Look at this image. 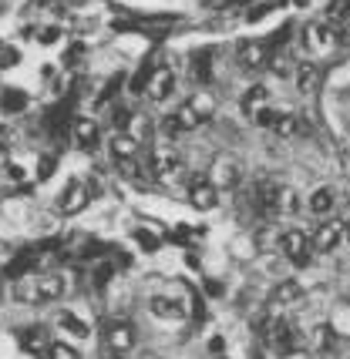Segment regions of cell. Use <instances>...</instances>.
Returning a JSON list of instances; mask_svg holds the SVG:
<instances>
[{
	"instance_id": "obj_3",
	"label": "cell",
	"mask_w": 350,
	"mask_h": 359,
	"mask_svg": "<svg viewBox=\"0 0 350 359\" xmlns=\"http://www.w3.org/2000/svg\"><path fill=\"white\" fill-rule=\"evenodd\" d=\"M17 343H20V349H24L27 356H37V359H48L51 346H54L44 326H27V329H20Z\"/></svg>"
},
{
	"instance_id": "obj_21",
	"label": "cell",
	"mask_w": 350,
	"mask_h": 359,
	"mask_svg": "<svg viewBox=\"0 0 350 359\" xmlns=\"http://www.w3.org/2000/svg\"><path fill=\"white\" fill-rule=\"evenodd\" d=\"M122 131H125L128 138H135L138 144H142V141L152 135V121H148L145 114H128V121H125V128H122Z\"/></svg>"
},
{
	"instance_id": "obj_24",
	"label": "cell",
	"mask_w": 350,
	"mask_h": 359,
	"mask_svg": "<svg viewBox=\"0 0 350 359\" xmlns=\"http://www.w3.org/2000/svg\"><path fill=\"white\" fill-rule=\"evenodd\" d=\"M297 191L290 185H280V191H276V215H293L297 212Z\"/></svg>"
},
{
	"instance_id": "obj_32",
	"label": "cell",
	"mask_w": 350,
	"mask_h": 359,
	"mask_svg": "<svg viewBox=\"0 0 350 359\" xmlns=\"http://www.w3.org/2000/svg\"><path fill=\"white\" fill-rule=\"evenodd\" d=\"M270 67L276 71V74H287V71H290V54H287V50H276V54H270Z\"/></svg>"
},
{
	"instance_id": "obj_7",
	"label": "cell",
	"mask_w": 350,
	"mask_h": 359,
	"mask_svg": "<svg viewBox=\"0 0 350 359\" xmlns=\"http://www.w3.org/2000/svg\"><path fill=\"white\" fill-rule=\"evenodd\" d=\"M175 91V74H172V67H165V64H159L155 67V74H152V81H148V97L155 101V104H162V101H169Z\"/></svg>"
},
{
	"instance_id": "obj_11",
	"label": "cell",
	"mask_w": 350,
	"mask_h": 359,
	"mask_svg": "<svg viewBox=\"0 0 350 359\" xmlns=\"http://www.w3.org/2000/svg\"><path fill=\"white\" fill-rule=\"evenodd\" d=\"M340 238H344V225L340 222H323V225H317L310 245H313V252H334L340 245Z\"/></svg>"
},
{
	"instance_id": "obj_4",
	"label": "cell",
	"mask_w": 350,
	"mask_h": 359,
	"mask_svg": "<svg viewBox=\"0 0 350 359\" xmlns=\"http://www.w3.org/2000/svg\"><path fill=\"white\" fill-rule=\"evenodd\" d=\"M88 202H91L88 185H84V182H71V185L61 191V198H58V212H61V215H78V212L88 208Z\"/></svg>"
},
{
	"instance_id": "obj_33",
	"label": "cell",
	"mask_w": 350,
	"mask_h": 359,
	"mask_svg": "<svg viewBox=\"0 0 350 359\" xmlns=\"http://www.w3.org/2000/svg\"><path fill=\"white\" fill-rule=\"evenodd\" d=\"M259 128H276V121H280V111H273V108H263L259 114L253 118Z\"/></svg>"
},
{
	"instance_id": "obj_25",
	"label": "cell",
	"mask_w": 350,
	"mask_h": 359,
	"mask_svg": "<svg viewBox=\"0 0 350 359\" xmlns=\"http://www.w3.org/2000/svg\"><path fill=\"white\" fill-rule=\"evenodd\" d=\"M330 346H334V329L330 326H317L310 332V349L313 353H327Z\"/></svg>"
},
{
	"instance_id": "obj_6",
	"label": "cell",
	"mask_w": 350,
	"mask_h": 359,
	"mask_svg": "<svg viewBox=\"0 0 350 359\" xmlns=\"http://www.w3.org/2000/svg\"><path fill=\"white\" fill-rule=\"evenodd\" d=\"M105 346L112 349L115 356H125L128 349L135 346V329H131V323H108V326H105Z\"/></svg>"
},
{
	"instance_id": "obj_29",
	"label": "cell",
	"mask_w": 350,
	"mask_h": 359,
	"mask_svg": "<svg viewBox=\"0 0 350 359\" xmlns=\"http://www.w3.org/2000/svg\"><path fill=\"white\" fill-rule=\"evenodd\" d=\"M135 242H138L142 252H159V245H162V238L155 232H148V229H135Z\"/></svg>"
},
{
	"instance_id": "obj_40",
	"label": "cell",
	"mask_w": 350,
	"mask_h": 359,
	"mask_svg": "<svg viewBox=\"0 0 350 359\" xmlns=\"http://www.w3.org/2000/svg\"><path fill=\"white\" fill-rule=\"evenodd\" d=\"M209 349H212V353H216V356H219V353H223V349H226L223 336H212V339H209Z\"/></svg>"
},
{
	"instance_id": "obj_36",
	"label": "cell",
	"mask_w": 350,
	"mask_h": 359,
	"mask_svg": "<svg viewBox=\"0 0 350 359\" xmlns=\"http://www.w3.org/2000/svg\"><path fill=\"white\" fill-rule=\"evenodd\" d=\"M54 165H58V158L44 155L41 161H37V178H41V182H44V178H51V175H54Z\"/></svg>"
},
{
	"instance_id": "obj_5",
	"label": "cell",
	"mask_w": 350,
	"mask_h": 359,
	"mask_svg": "<svg viewBox=\"0 0 350 359\" xmlns=\"http://www.w3.org/2000/svg\"><path fill=\"white\" fill-rule=\"evenodd\" d=\"M236 61L246 67V71H259L270 64V44L266 41H242L236 50Z\"/></svg>"
},
{
	"instance_id": "obj_44",
	"label": "cell",
	"mask_w": 350,
	"mask_h": 359,
	"mask_svg": "<svg viewBox=\"0 0 350 359\" xmlns=\"http://www.w3.org/2000/svg\"><path fill=\"white\" fill-rule=\"evenodd\" d=\"M347 242H350V225H347Z\"/></svg>"
},
{
	"instance_id": "obj_1",
	"label": "cell",
	"mask_w": 350,
	"mask_h": 359,
	"mask_svg": "<svg viewBox=\"0 0 350 359\" xmlns=\"http://www.w3.org/2000/svg\"><path fill=\"white\" fill-rule=\"evenodd\" d=\"M179 172H182V158H179V151H175V148L159 144V148L148 155V175H152V178L169 182V178H175Z\"/></svg>"
},
{
	"instance_id": "obj_20",
	"label": "cell",
	"mask_w": 350,
	"mask_h": 359,
	"mask_svg": "<svg viewBox=\"0 0 350 359\" xmlns=\"http://www.w3.org/2000/svg\"><path fill=\"white\" fill-rule=\"evenodd\" d=\"M317 84H320V67L313 61H303L297 67V91L310 94V91H317Z\"/></svg>"
},
{
	"instance_id": "obj_26",
	"label": "cell",
	"mask_w": 350,
	"mask_h": 359,
	"mask_svg": "<svg viewBox=\"0 0 350 359\" xmlns=\"http://www.w3.org/2000/svg\"><path fill=\"white\" fill-rule=\"evenodd\" d=\"M152 74H155V67H152V61H145L142 67L135 71V78L128 81L131 94H145V91H148V81H152Z\"/></svg>"
},
{
	"instance_id": "obj_38",
	"label": "cell",
	"mask_w": 350,
	"mask_h": 359,
	"mask_svg": "<svg viewBox=\"0 0 350 359\" xmlns=\"http://www.w3.org/2000/svg\"><path fill=\"white\" fill-rule=\"evenodd\" d=\"M58 37H61L58 27H41V34H37V41H41V44H54Z\"/></svg>"
},
{
	"instance_id": "obj_10",
	"label": "cell",
	"mask_w": 350,
	"mask_h": 359,
	"mask_svg": "<svg viewBox=\"0 0 350 359\" xmlns=\"http://www.w3.org/2000/svg\"><path fill=\"white\" fill-rule=\"evenodd\" d=\"M334 44H337V31L327 24V20H320V24H310V27H306V50L323 54V50H330Z\"/></svg>"
},
{
	"instance_id": "obj_35",
	"label": "cell",
	"mask_w": 350,
	"mask_h": 359,
	"mask_svg": "<svg viewBox=\"0 0 350 359\" xmlns=\"http://www.w3.org/2000/svg\"><path fill=\"white\" fill-rule=\"evenodd\" d=\"M162 135H165V138H179V135H182V128H179V118H175V114H165V118H162Z\"/></svg>"
},
{
	"instance_id": "obj_14",
	"label": "cell",
	"mask_w": 350,
	"mask_h": 359,
	"mask_svg": "<svg viewBox=\"0 0 350 359\" xmlns=\"http://www.w3.org/2000/svg\"><path fill=\"white\" fill-rule=\"evenodd\" d=\"M108 151H112V158L118 161V165H125V161H131V158L138 155V141L128 138L125 131H118L112 138V144H108Z\"/></svg>"
},
{
	"instance_id": "obj_23",
	"label": "cell",
	"mask_w": 350,
	"mask_h": 359,
	"mask_svg": "<svg viewBox=\"0 0 350 359\" xmlns=\"http://www.w3.org/2000/svg\"><path fill=\"white\" fill-rule=\"evenodd\" d=\"M58 326H61L64 332H71L74 339H88V336H91V329L84 326L78 316H71V313H61V316H58Z\"/></svg>"
},
{
	"instance_id": "obj_17",
	"label": "cell",
	"mask_w": 350,
	"mask_h": 359,
	"mask_svg": "<svg viewBox=\"0 0 350 359\" xmlns=\"http://www.w3.org/2000/svg\"><path fill=\"white\" fill-rule=\"evenodd\" d=\"M266 97H270V91H266L263 84H253L249 91L242 94V101H239V108H242V114H249V118H256L259 111L266 108Z\"/></svg>"
},
{
	"instance_id": "obj_13",
	"label": "cell",
	"mask_w": 350,
	"mask_h": 359,
	"mask_svg": "<svg viewBox=\"0 0 350 359\" xmlns=\"http://www.w3.org/2000/svg\"><path fill=\"white\" fill-rule=\"evenodd\" d=\"M71 138H74V144H81V148H95L98 144V121L95 118H74L71 121Z\"/></svg>"
},
{
	"instance_id": "obj_28",
	"label": "cell",
	"mask_w": 350,
	"mask_h": 359,
	"mask_svg": "<svg viewBox=\"0 0 350 359\" xmlns=\"http://www.w3.org/2000/svg\"><path fill=\"white\" fill-rule=\"evenodd\" d=\"M112 276H115V266L108 262V259H101V262L91 266V285H98V289H101V285H108Z\"/></svg>"
},
{
	"instance_id": "obj_22",
	"label": "cell",
	"mask_w": 350,
	"mask_h": 359,
	"mask_svg": "<svg viewBox=\"0 0 350 359\" xmlns=\"http://www.w3.org/2000/svg\"><path fill=\"white\" fill-rule=\"evenodd\" d=\"M27 108V91H20V88H7V91H0V111H7V114H17V111Z\"/></svg>"
},
{
	"instance_id": "obj_27",
	"label": "cell",
	"mask_w": 350,
	"mask_h": 359,
	"mask_svg": "<svg viewBox=\"0 0 350 359\" xmlns=\"http://www.w3.org/2000/svg\"><path fill=\"white\" fill-rule=\"evenodd\" d=\"M300 128H303V121L297 118V114H280V121H276V128H273V131H276L280 138H293Z\"/></svg>"
},
{
	"instance_id": "obj_30",
	"label": "cell",
	"mask_w": 350,
	"mask_h": 359,
	"mask_svg": "<svg viewBox=\"0 0 350 359\" xmlns=\"http://www.w3.org/2000/svg\"><path fill=\"white\" fill-rule=\"evenodd\" d=\"M350 17V4L347 0H330V7H327V24L334 27L337 20H347Z\"/></svg>"
},
{
	"instance_id": "obj_15",
	"label": "cell",
	"mask_w": 350,
	"mask_h": 359,
	"mask_svg": "<svg viewBox=\"0 0 350 359\" xmlns=\"http://www.w3.org/2000/svg\"><path fill=\"white\" fill-rule=\"evenodd\" d=\"M334 205H337V191L334 188H327V185L317 188V191L306 198V208H310L313 215H330V212H334Z\"/></svg>"
},
{
	"instance_id": "obj_45",
	"label": "cell",
	"mask_w": 350,
	"mask_h": 359,
	"mask_svg": "<svg viewBox=\"0 0 350 359\" xmlns=\"http://www.w3.org/2000/svg\"><path fill=\"white\" fill-rule=\"evenodd\" d=\"M216 359H223V356H216Z\"/></svg>"
},
{
	"instance_id": "obj_42",
	"label": "cell",
	"mask_w": 350,
	"mask_h": 359,
	"mask_svg": "<svg viewBox=\"0 0 350 359\" xmlns=\"http://www.w3.org/2000/svg\"><path fill=\"white\" fill-rule=\"evenodd\" d=\"M206 292L209 296H223V285L219 282H206Z\"/></svg>"
},
{
	"instance_id": "obj_12",
	"label": "cell",
	"mask_w": 350,
	"mask_h": 359,
	"mask_svg": "<svg viewBox=\"0 0 350 359\" xmlns=\"http://www.w3.org/2000/svg\"><path fill=\"white\" fill-rule=\"evenodd\" d=\"M64 289H67V282H64V276H58V272H44V276H37V306H41V302H54V299H61Z\"/></svg>"
},
{
	"instance_id": "obj_46",
	"label": "cell",
	"mask_w": 350,
	"mask_h": 359,
	"mask_svg": "<svg viewBox=\"0 0 350 359\" xmlns=\"http://www.w3.org/2000/svg\"><path fill=\"white\" fill-rule=\"evenodd\" d=\"M347 4H350V0H347Z\"/></svg>"
},
{
	"instance_id": "obj_39",
	"label": "cell",
	"mask_w": 350,
	"mask_h": 359,
	"mask_svg": "<svg viewBox=\"0 0 350 359\" xmlns=\"http://www.w3.org/2000/svg\"><path fill=\"white\" fill-rule=\"evenodd\" d=\"M270 14V4H263V7H253L249 14H246V20H259V17H266Z\"/></svg>"
},
{
	"instance_id": "obj_2",
	"label": "cell",
	"mask_w": 350,
	"mask_h": 359,
	"mask_svg": "<svg viewBox=\"0 0 350 359\" xmlns=\"http://www.w3.org/2000/svg\"><path fill=\"white\" fill-rule=\"evenodd\" d=\"M310 235L303 232V229H287V232L280 235V252H287L290 262L293 266H306L310 262Z\"/></svg>"
},
{
	"instance_id": "obj_41",
	"label": "cell",
	"mask_w": 350,
	"mask_h": 359,
	"mask_svg": "<svg viewBox=\"0 0 350 359\" xmlns=\"http://www.w3.org/2000/svg\"><path fill=\"white\" fill-rule=\"evenodd\" d=\"M7 175H11L14 182H24V168H20V165H11V168H7Z\"/></svg>"
},
{
	"instance_id": "obj_31",
	"label": "cell",
	"mask_w": 350,
	"mask_h": 359,
	"mask_svg": "<svg viewBox=\"0 0 350 359\" xmlns=\"http://www.w3.org/2000/svg\"><path fill=\"white\" fill-rule=\"evenodd\" d=\"M122 84H125V74H115V78L108 81V84H105V91L98 94V104H108V101H112L115 94L122 91Z\"/></svg>"
},
{
	"instance_id": "obj_37",
	"label": "cell",
	"mask_w": 350,
	"mask_h": 359,
	"mask_svg": "<svg viewBox=\"0 0 350 359\" xmlns=\"http://www.w3.org/2000/svg\"><path fill=\"white\" fill-rule=\"evenodd\" d=\"M48 359H81L71 346H64V343H54L51 346V353H48Z\"/></svg>"
},
{
	"instance_id": "obj_19",
	"label": "cell",
	"mask_w": 350,
	"mask_h": 359,
	"mask_svg": "<svg viewBox=\"0 0 350 359\" xmlns=\"http://www.w3.org/2000/svg\"><path fill=\"white\" fill-rule=\"evenodd\" d=\"M300 299H303V285L293 279L280 282V285L273 289V306H297Z\"/></svg>"
},
{
	"instance_id": "obj_43",
	"label": "cell",
	"mask_w": 350,
	"mask_h": 359,
	"mask_svg": "<svg viewBox=\"0 0 350 359\" xmlns=\"http://www.w3.org/2000/svg\"><path fill=\"white\" fill-rule=\"evenodd\" d=\"M0 165H4V144H0Z\"/></svg>"
},
{
	"instance_id": "obj_34",
	"label": "cell",
	"mask_w": 350,
	"mask_h": 359,
	"mask_svg": "<svg viewBox=\"0 0 350 359\" xmlns=\"http://www.w3.org/2000/svg\"><path fill=\"white\" fill-rule=\"evenodd\" d=\"M17 61H20V50H17V47H0V71L14 67Z\"/></svg>"
},
{
	"instance_id": "obj_9",
	"label": "cell",
	"mask_w": 350,
	"mask_h": 359,
	"mask_svg": "<svg viewBox=\"0 0 350 359\" xmlns=\"http://www.w3.org/2000/svg\"><path fill=\"white\" fill-rule=\"evenodd\" d=\"M209 182L216 188H236L239 185V161L236 158H216L212 161V175H209Z\"/></svg>"
},
{
	"instance_id": "obj_16",
	"label": "cell",
	"mask_w": 350,
	"mask_h": 359,
	"mask_svg": "<svg viewBox=\"0 0 350 359\" xmlns=\"http://www.w3.org/2000/svg\"><path fill=\"white\" fill-rule=\"evenodd\" d=\"M148 309H152V316H159V319H182L186 316L182 302H175L169 296H152L148 299Z\"/></svg>"
},
{
	"instance_id": "obj_18",
	"label": "cell",
	"mask_w": 350,
	"mask_h": 359,
	"mask_svg": "<svg viewBox=\"0 0 350 359\" xmlns=\"http://www.w3.org/2000/svg\"><path fill=\"white\" fill-rule=\"evenodd\" d=\"M186 104L192 108V114H195L199 121H209V118L216 114V94H212V91H195Z\"/></svg>"
},
{
	"instance_id": "obj_8",
	"label": "cell",
	"mask_w": 350,
	"mask_h": 359,
	"mask_svg": "<svg viewBox=\"0 0 350 359\" xmlns=\"http://www.w3.org/2000/svg\"><path fill=\"white\" fill-rule=\"evenodd\" d=\"M189 202L192 208H199V212H212L216 205H219V188L206 182V178H199V182H192L189 185Z\"/></svg>"
}]
</instances>
